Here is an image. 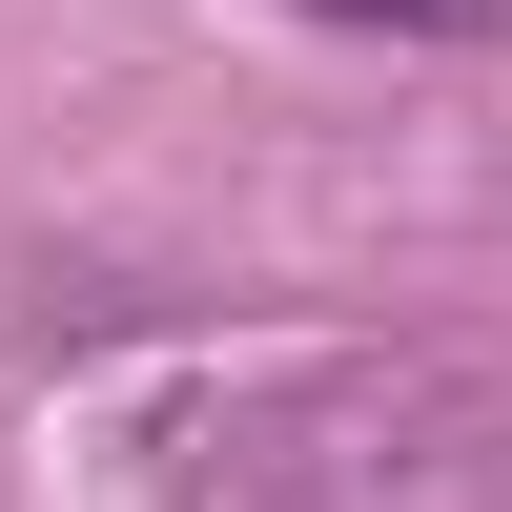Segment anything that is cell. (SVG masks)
<instances>
[{
  "label": "cell",
  "instance_id": "obj_1",
  "mask_svg": "<svg viewBox=\"0 0 512 512\" xmlns=\"http://www.w3.org/2000/svg\"><path fill=\"white\" fill-rule=\"evenodd\" d=\"M308 21H349V41H492L512 0H308Z\"/></svg>",
  "mask_w": 512,
  "mask_h": 512
}]
</instances>
